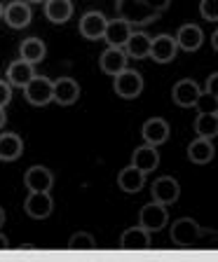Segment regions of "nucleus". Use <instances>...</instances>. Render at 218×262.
I'll list each match as a JSON object with an SVG mask.
<instances>
[{"instance_id": "1", "label": "nucleus", "mask_w": 218, "mask_h": 262, "mask_svg": "<svg viewBox=\"0 0 218 262\" xmlns=\"http://www.w3.org/2000/svg\"><path fill=\"white\" fill-rule=\"evenodd\" d=\"M115 5H117V16L131 26H136V24L143 26V24L155 21L162 12V7H155L146 0H117Z\"/></svg>"}, {"instance_id": "2", "label": "nucleus", "mask_w": 218, "mask_h": 262, "mask_svg": "<svg viewBox=\"0 0 218 262\" xmlns=\"http://www.w3.org/2000/svg\"><path fill=\"white\" fill-rule=\"evenodd\" d=\"M113 87L120 98H136L143 92V77L134 68H125L113 77Z\"/></svg>"}, {"instance_id": "3", "label": "nucleus", "mask_w": 218, "mask_h": 262, "mask_svg": "<svg viewBox=\"0 0 218 262\" xmlns=\"http://www.w3.org/2000/svg\"><path fill=\"white\" fill-rule=\"evenodd\" d=\"M169 223V211L164 204H157V202H150L141 208L138 213V227H143L146 232H160L164 229V225Z\"/></svg>"}, {"instance_id": "4", "label": "nucleus", "mask_w": 218, "mask_h": 262, "mask_svg": "<svg viewBox=\"0 0 218 262\" xmlns=\"http://www.w3.org/2000/svg\"><path fill=\"white\" fill-rule=\"evenodd\" d=\"M24 96L31 105H47L54 101V82L49 77L35 75L26 87H24Z\"/></svg>"}, {"instance_id": "5", "label": "nucleus", "mask_w": 218, "mask_h": 262, "mask_svg": "<svg viewBox=\"0 0 218 262\" xmlns=\"http://www.w3.org/2000/svg\"><path fill=\"white\" fill-rule=\"evenodd\" d=\"M202 236V227L197 225V220L192 218H179L171 223V241H174L176 246H183V248H188V246L197 244V239Z\"/></svg>"}, {"instance_id": "6", "label": "nucleus", "mask_w": 218, "mask_h": 262, "mask_svg": "<svg viewBox=\"0 0 218 262\" xmlns=\"http://www.w3.org/2000/svg\"><path fill=\"white\" fill-rule=\"evenodd\" d=\"M150 194H153V202L164 204V206H171V204L179 202V196H181L179 180L171 178V176H162V178H157L153 183Z\"/></svg>"}, {"instance_id": "7", "label": "nucleus", "mask_w": 218, "mask_h": 262, "mask_svg": "<svg viewBox=\"0 0 218 262\" xmlns=\"http://www.w3.org/2000/svg\"><path fill=\"white\" fill-rule=\"evenodd\" d=\"M52 208H54V202H52V194H49V192H28L26 202H24V211H26L33 220L47 218L49 213H52Z\"/></svg>"}, {"instance_id": "8", "label": "nucleus", "mask_w": 218, "mask_h": 262, "mask_svg": "<svg viewBox=\"0 0 218 262\" xmlns=\"http://www.w3.org/2000/svg\"><path fill=\"white\" fill-rule=\"evenodd\" d=\"M3 19L10 28H26L33 19V12L26 0H14L7 7H3Z\"/></svg>"}, {"instance_id": "9", "label": "nucleus", "mask_w": 218, "mask_h": 262, "mask_svg": "<svg viewBox=\"0 0 218 262\" xmlns=\"http://www.w3.org/2000/svg\"><path fill=\"white\" fill-rule=\"evenodd\" d=\"M24 185L28 187V192H49L54 185V176L47 166H31L24 173Z\"/></svg>"}, {"instance_id": "10", "label": "nucleus", "mask_w": 218, "mask_h": 262, "mask_svg": "<svg viewBox=\"0 0 218 262\" xmlns=\"http://www.w3.org/2000/svg\"><path fill=\"white\" fill-rule=\"evenodd\" d=\"M174 40L183 52H197L204 45V31L197 24H183L174 35Z\"/></svg>"}, {"instance_id": "11", "label": "nucleus", "mask_w": 218, "mask_h": 262, "mask_svg": "<svg viewBox=\"0 0 218 262\" xmlns=\"http://www.w3.org/2000/svg\"><path fill=\"white\" fill-rule=\"evenodd\" d=\"M143 141L148 143V145H162V143L169 141V124H167V120H162V117H150V120L143 122Z\"/></svg>"}, {"instance_id": "12", "label": "nucleus", "mask_w": 218, "mask_h": 262, "mask_svg": "<svg viewBox=\"0 0 218 262\" xmlns=\"http://www.w3.org/2000/svg\"><path fill=\"white\" fill-rule=\"evenodd\" d=\"M200 94H202V89L197 87L195 80H181L171 89V98H174V103L181 105V108H195Z\"/></svg>"}, {"instance_id": "13", "label": "nucleus", "mask_w": 218, "mask_h": 262, "mask_svg": "<svg viewBox=\"0 0 218 262\" xmlns=\"http://www.w3.org/2000/svg\"><path fill=\"white\" fill-rule=\"evenodd\" d=\"M106 24H108V19H106L101 12H87V14H82V19H80L82 38L92 40V42L94 40H104Z\"/></svg>"}, {"instance_id": "14", "label": "nucleus", "mask_w": 218, "mask_h": 262, "mask_svg": "<svg viewBox=\"0 0 218 262\" xmlns=\"http://www.w3.org/2000/svg\"><path fill=\"white\" fill-rule=\"evenodd\" d=\"M131 166H136L138 171H143V173H153L155 169L160 166V152L155 145H141L134 150V155H131Z\"/></svg>"}, {"instance_id": "15", "label": "nucleus", "mask_w": 218, "mask_h": 262, "mask_svg": "<svg viewBox=\"0 0 218 262\" xmlns=\"http://www.w3.org/2000/svg\"><path fill=\"white\" fill-rule=\"evenodd\" d=\"M127 59H129V56L125 54V49L122 47H106L104 54H101V59H98V66H101V71H104L106 75L115 77L120 71L127 68Z\"/></svg>"}, {"instance_id": "16", "label": "nucleus", "mask_w": 218, "mask_h": 262, "mask_svg": "<svg viewBox=\"0 0 218 262\" xmlns=\"http://www.w3.org/2000/svg\"><path fill=\"white\" fill-rule=\"evenodd\" d=\"M131 24H127L125 19H110L108 24H106V31H104V40L108 42V47H125V42L129 40L131 35Z\"/></svg>"}, {"instance_id": "17", "label": "nucleus", "mask_w": 218, "mask_h": 262, "mask_svg": "<svg viewBox=\"0 0 218 262\" xmlns=\"http://www.w3.org/2000/svg\"><path fill=\"white\" fill-rule=\"evenodd\" d=\"M176 52H179V45L171 35H157L150 42V54L148 56H153V61H157V63H169L176 59Z\"/></svg>"}, {"instance_id": "18", "label": "nucleus", "mask_w": 218, "mask_h": 262, "mask_svg": "<svg viewBox=\"0 0 218 262\" xmlns=\"http://www.w3.org/2000/svg\"><path fill=\"white\" fill-rule=\"evenodd\" d=\"M35 77V66L28 63L24 59H16L7 66V82H10L12 87H26L28 82Z\"/></svg>"}, {"instance_id": "19", "label": "nucleus", "mask_w": 218, "mask_h": 262, "mask_svg": "<svg viewBox=\"0 0 218 262\" xmlns=\"http://www.w3.org/2000/svg\"><path fill=\"white\" fill-rule=\"evenodd\" d=\"M150 42H153V38L148 35V33L143 31H131L129 40L125 42V54L129 56V59H148V54H150Z\"/></svg>"}, {"instance_id": "20", "label": "nucleus", "mask_w": 218, "mask_h": 262, "mask_svg": "<svg viewBox=\"0 0 218 262\" xmlns=\"http://www.w3.org/2000/svg\"><path fill=\"white\" fill-rule=\"evenodd\" d=\"M80 98V84L73 77H59L54 80V101L59 105H73Z\"/></svg>"}, {"instance_id": "21", "label": "nucleus", "mask_w": 218, "mask_h": 262, "mask_svg": "<svg viewBox=\"0 0 218 262\" xmlns=\"http://www.w3.org/2000/svg\"><path fill=\"white\" fill-rule=\"evenodd\" d=\"M117 185H120V190L127 192V194H136V192H141L143 185H146V173L129 164V166H125V169L120 171V176H117Z\"/></svg>"}, {"instance_id": "22", "label": "nucleus", "mask_w": 218, "mask_h": 262, "mask_svg": "<svg viewBox=\"0 0 218 262\" xmlns=\"http://www.w3.org/2000/svg\"><path fill=\"white\" fill-rule=\"evenodd\" d=\"M120 246L125 251H146L150 248V232H146L143 227H129L122 232Z\"/></svg>"}, {"instance_id": "23", "label": "nucleus", "mask_w": 218, "mask_h": 262, "mask_svg": "<svg viewBox=\"0 0 218 262\" xmlns=\"http://www.w3.org/2000/svg\"><path fill=\"white\" fill-rule=\"evenodd\" d=\"M24 155V141L16 134H0V162H14Z\"/></svg>"}, {"instance_id": "24", "label": "nucleus", "mask_w": 218, "mask_h": 262, "mask_svg": "<svg viewBox=\"0 0 218 262\" xmlns=\"http://www.w3.org/2000/svg\"><path fill=\"white\" fill-rule=\"evenodd\" d=\"M213 155H216V147H213L211 138L197 136L195 141L188 145V157H190V162H195V164H209L213 159Z\"/></svg>"}, {"instance_id": "25", "label": "nucleus", "mask_w": 218, "mask_h": 262, "mask_svg": "<svg viewBox=\"0 0 218 262\" xmlns=\"http://www.w3.org/2000/svg\"><path fill=\"white\" fill-rule=\"evenodd\" d=\"M45 16L52 24H66L73 16L71 0H45Z\"/></svg>"}, {"instance_id": "26", "label": "nucleus", "mask_w": 218, "mask_h": 262, "mask_svg": "<svg viewBox=\"0 0 218 262\" xmlns=\"http://www.w3.org/2000/svg\"><path fill=\"white\" fill-rule=\"evenodd\" d=\"M45 54H47V47H45V42L40 38H26L22 42V47H19V59L28 61V63H40V61L45 59Z\"/></svg>"}, {"instance_id": "27", "label": "nucleus", "mask_w": 218, "mask_h": 262, "mask_svg": "<svg viewBox=\"0 0 218 262\" xmlns=\"http://www.w3.org/2000/svg\"><path fill=\"white\" fill-rule=\"evenodd\" d=\"M195 131L200 138H211L218 134V115L216 113H200L195 120Z\"/></svg>"}, {"instance_id": "28", "label": "nucleus", "mask_w": 218, "mask_h": 262, "mask_svg": "<svg viewBox=\"0 0 218 262\" xmlns=\"http://www.w3.org/2000/svg\"><path fill=\"white\" fill-rule=\"evenodd\" d=\"M94 246H96V239L87 232H75V234L68 239V248L71 251H92Z\"/></svg>"}, {"instance_id": "29", "label": "nucleus", "mask_w": 218, "mask_h": 262, "mask_svg": "<svg viewBox=\"0 0 218 262\" xmlns=\"http://www.w3.org/2000/svg\"><path fill=\"white\" fill-rule=\"evenodd\" d=\"M195 108L200 110V113H216L218 110V96H211V94L202 92L200 94V98H197Z\"/></svg>"}, {"instance_id": "30", "label": "nucleus", "mask_w": 218, "mask_h": 262, "mask_svg": "<svg viewBox=\"0 0 218 262\" xmlns=\"http://www.w3.org/2000/svg\"><path fill=\"white\" fill-rule=\"evenodd\" d=\"M200 14H202V19L216 24L218 21V0H200Z\"/></svg>"}, {"instance_id": "31", "label": "nucleus", "mask_w": 218, "mask_h": 262, "mask_svg": "<svg viewBox=\"0 0 218 262\" xmlns=\"http://www.w3.org/2000/svg\"><path fill=\"white\" fill-rule=\"evenodd\" d=\"M10 101H12V84L0 80V108H5Z\"/></svg>"}, {"instance_id": "32", "label": "nucleus", "mask_w": 218, "mask_h": 262, "mask_svg": "<svg viewBox=\"0 0 218 262\" xmlns=\"http://www.w3.org/2000/svg\"><path fill=\"white\" fill-rule=\"evenodd\" d=\"M207 94L211 96H218V73H211L207 80Z\"/></svg>"}, {"instance_id": "33", "label": "nucleus", "mask_w": 218, "mask_h": 262, "mask_svg": "<svg viewBox=\"0 0 218 262\" xmlns=\"http://www.w3.org/2000/svg\"><path fill=\"white\" fill-rule=\"evenodd\" d=\"M5 248H10V241H7V236L0 232V251H5Z\"/></svg>"}, {"instance_id": "34", "label": "nucleus", "mask_w": 218, "mask_h": 262, "mask_svg": "<svg viewBox=\"0 0 218 262\" xmlns=\"http://www.w3.org/2000/svg\"><path fill=\"white\" fill-rule=\"evenodd\" d=\"M5 122H7V115H5V108H0V129L5 126Z\"/></svg>"}, {"instance_id": "35", "label": "nucleus", "mask_w": 218, "mask_h": 262, "mask_svg": "<svg viewBox=\"0 0 218 262\" xmlns=\"http://www.w3.org/2000/svg\"><path fill=\"white\" fill-rule=\"evenodd\" d=\"M211 45H213V49H218V31L211 35Z\"/></svg>"}, {"instance_id": "36", "label": "nucleus", "mask_w": 218, "mask_h": 262, "mask_svg": "<svg viewBox=\"0 0 218 262\" xmlns=\"http://www.w3.org/2000/svg\"><path fill=\"white\" fill-rule=\"evenodd\" d=\"M5 225V211H3V206H0V227Z\"/></svg>"}, {"instance_id": "37", "label": "nucleus", "mask_w": 218, "mask_h": 262, "mask_svg": "<svg viewBox=\"0 0 218 262\" xmlns=\"http://www.w3.org/2000/svg\"><path fill=\"white\" fill-rule=\"evenodd\" d=\"M26 3H45V0H26Z\"/></svg>"}, {"instance_id": "38", "label": "nucleus", "mask_w": 218, "mask_h": 262, "mask_svg": "<svg viewBox=\"0 0 218 262\" xmlns=\"http://www.w3.org/2000/svg\"><path fill=\"white\" fill-rule=\"evenodd\" d=\"M0 19H3V3H0Z\"/></svg>"}]
</instances>
